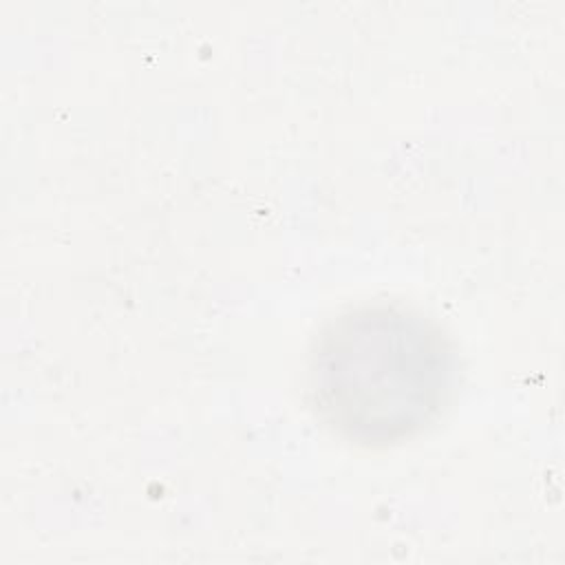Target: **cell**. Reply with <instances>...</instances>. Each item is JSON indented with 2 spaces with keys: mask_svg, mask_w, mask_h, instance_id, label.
Listing matches in <instances>:
<instances>
[{
  "mask_svg": "<svg viewBox=\"0 0 565 565\" xmlns=\"http://www.w3.org/2000/svg\"><path fill=\"white\" fill-rule=\"evenodd\" d=\"M316 377L320 404L338 428L360 439H393L439 406L448 351L419 318L369 309L324 338Z\"/></svg>",
  "mask_w": 565,
  "mask_h": 565,
  "instance_id": "6da1fadb",
  "label": "cell"
}]
</instances>
